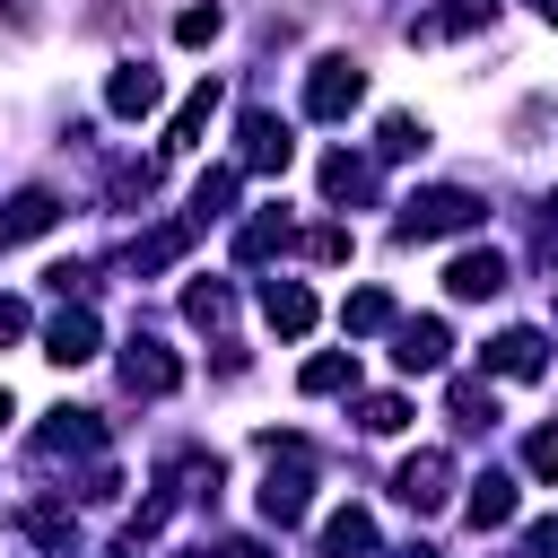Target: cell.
<instances>
[{
    "label": "cell",
    "instance_id": "cell-27",
    "mask_svg": "<svg viewBox=\"0 0 558 558\" xmlns=\"http://www.w3.org/2000/svg\"><path fill=\"white\" fill-rule=\"evenodd\" d=\"M523 462H532V471H541V480H558V427H541V436H532V445H523Z\"/></svg>",
    "mask_w": 558,
    "mask_h": 558
},
{
    "label": "cell",
    "instance_id": "cell-34",
    "mask_svg": "<svg viewBox=\"0 0 558 558\" xmlns=\"http://www.w3.org/2000/svg\"><path fill=\"white\" fill-rule=\"evenodd\" d=\"M113 558H140V549H113Z\"/></svg>",
    "mask_w": 558,
    "mask_h": 558
},
{
    "label": "cell",
    "instance_id": "cell-11",
    "mask_svg": "<svg viewBox=\"0 0 558 558\" xmlns=\"http://www.w3.org/2000/svg\"><path fill=\"white\" fill-rule=\"evenodd\" d=\"M445 349H453V340H445V323H401V349H392V357H401V375H436V366H445Z\"/></svg>",
    "mask_w": 558,
    "mask_h": 558
},
{
    "label": "cell",
    "instance_id": "cell-26",
    "mask_svg": "<svg viewBox=\"0 0 558 558\" xmlns=\"http://www.w3.org/2000/svg\"><path fill=\"white\" fill-rule=\"evenodd\" d=\"M209 35H218V9H183L174 17V44H209Z\"/></svg>",
    "mask_w": 558,
    "mask_h": 558
},
{
    "label": "cell",
    "instance_id": "cell-3",
    "mask_svg": "<svg viewBox=\"0 0 558 558\" xmlns=\"http://www.w3.org/2000/svg\"><path fill=\"white\" fill-rule=\"evenodd\" d=\"M357 96H366V70H357L349 52H323L314 78H305V113H314V122H340Z\"/></svg>",
    "mask_w": 558,
    "mask_h": 558
},
{
    "label": "cell",
    "instance_id": "cell-32",
    "mask_svg": "<svg viewBox=\"0 0 558 558\" xmlns=\"http://www.w3.org/2000/svg\"><path fill=\"white\" fill-rule=\"evenodd\" d=\"M192 558H227V549H192Z\"/></svg>",
    "mask_w": 558,
    "mask_h": 558
},
{
    "label": "cell",
    "instance_id": "cell-14",
    "mask_svg": "<svg viewBox=\"0 0 558 558\" xmlns=\"http://www.w3.org/2000/svg\"><path fill=\"white\" fill-rule=\"evenodd\" d=\"M262 314H270V331H288V340H296V331L314 323V296H305L296 279H270V288H262Z\"/></svg>",
    "mask_w": 558,
    "mask_h": 558
},
{
    "label": "cell",
    "instance_id": "cell-6",
    "mask_svg": "<svg viewBox=\"0 0 558 558\" xmlns=\"http://www.w3.org/2000/svg\"><path fill=\"white\" fill-rule=\"evenodd\" d=\"M44 357H52V366H87V357H96V314H87V305L52 314V331H44Z\"/></svg>",
    "mask_w": 558,
    "mask_h": 558
},
{
    "label": "cell",
    "instance_id": "cell-22",
    "mask_svg": "<svg viewBox=\"0 0 558 558\" xmlns=\"http://www.w3.org/2000/svg\"><path fill=\"white\" fill-rule=\"evenodd\" d=\"M279 244H288V218H279V209H270V218H253V227L235 235V253H244V262H262V253H279Z\"/></svg>",
    "mask_w": 558,
    "mask_h": 558
},
{
    "label": "cell",
    "instance_id": "cell-16",
    "mask_svg": "<svg viewBox=\"0 0 558 558\" xmlns=\"http://www.w3.org/2000/svg\"><path fill=\"white\" fill-rule=\"evenodd\" d=\"M471 523H480V532L514 523V480H506V471H480V480H471Z\"/></svg>",
    "mask_w": 558,
    "mask_h": 558
},
{
    "label": "cell",
    "instance_id": "cell-7",
    "mask_svg": "<svg viewBox=\"0 0 558 558\" xmlns=\"http://www.w3.org/2000/svg\"><path fill=\"white\" fill-rule=\"evenodd\" d=\"M488 17H497V0H445V9L410 17V44H445V35H471V26H488Z\"/></svg>",
    "mask_w": 558,
    "mask_h": 558
},
{
    "label": "cell",
    "instance_id": "cell-5",
    "mask_svg": "<svg viewBox=\"0 0 558 558\" xmlns=\"http://www.w3.org/2000/svg\"><path fill=\"white\" fill-rule=\"evenodd\" d=\"M157 96H166V78H157L148 61H122V70H113V87H105V105H113L122 122H140V113H157Z\"/></svg>",
    "mask_w": 558,
    "mask_h": 558
},
{
    "label": "cell",
    "instance_id": "cell-2",
    "mask_svg": "<svg viewBox=\"0 0 558 558\" xmlns=\"http://www.w3.org/2000/svg\"><path fill=\"white\" fill-rule=\"evenodd\" d=\"M462 227H480V201H471V192H453V183H436V192H410V201H401V235H410V244H427V235H462Z\"/></svg>",
    "mask_w": 558,
    "mask_h": 558
},
{
    "label": "cell",
    "instance_id": "cell-15",
    "mask_svg": "<svg viewBox=\"0 0 558 558\" xmlns=\"http://www.w3.org/2000/svg\"><path fill=\"white\" fill-rule=\"evenodd\" d=\"M488 366H497V375H514V384H532V375L549 366V349H541V331H506V340L488 349Z\"/></svg>",
    "mask_w": 558,
    "mask_h": 558
},
{
    "label": "cell",
    "instance_id": "cell-20",
    "mask_svg": "<svg viewBox=\"0 0 558 558\" xmlns=\"http://www.w3.org/2000/svg\"><path fill=\"white\" fill-rule=\"evenodd\" d=\"M305 392H340V384H357V357H340V349H323V357H305V375H296Z\"/></svg>",
    "mask_w": 558,
    "mask_h": 558
},
{
    "label": "cell",
    "instance_id": "cell-24",
    "mask_svg": "<svg viewBox=\"0 0 558 558\" xmlns=\"http://www.w3.org/2000/svg\"><path fill=\"white\" fill-rule=\"evenodd\" d=\"M401 418H410V401H401V392H375V401L357 410V427H366V436H392Z\"/></svg>",
    "mask_w": 558,
    "mask_h": 558
},
{
    "label": "cell",
    "instance_id": "cell-10",
    "mask_svg": "<svg viewBox=\"0 0 558 558\" xmlns=\"http://www.w3.org/2000/svg\"><path fill=\"white\" fill-rule=\"evenodd\" d=\"M445 288H453V296H471V305H480V296H497V288H506V253H462V262L445 270Z\"/></svg>",
    "mask_w": 558,
    "mask_h": 558
},
{
    "label": "cell",
    "instance_id": "cell-4",
    "mask_svg": "<svg viewBox=\"0 0 558 558\" xmlns=\"http://www.w3.org/2000/svg\"><path fill=\"white\" fill-rule=\"evenodd\" d=\"M445 480H453V462L427 445V453H410V462H401V480H392V488H401V506H410V514H436V506H445Z\"/></svg>",
    "mask_w": 558,
    "mask_h": 558
},
{
    "label": "cell",
    "instance_id": "cell-28",
    "mask_svg": "<svg viewBox=\"0 0 558 558\" xmlns=\"http://www.w3.org/2000/svg\"><path fill=\"white\" fill-rule=\"evenodd\" d=\"M305 253H314V262H349V227H314Z\"/></svg>",
    "mask_w": 558,
    "mask_h": 558
},
{
    "label": "cell",
    "instance_id": "cell-18",
    "mask_svg": "<svg viewBox=\"0 0 558 558\" xmlns=\"http://www.w3.org/2000/svg\"><path fill=\"white\" fill-rule=\"evenodd\" d=\"M323 192L331 201H357V192H375V166L366 157H323Z\"/></svg>",
    "mask_w": 558,
    "mask_h": 558
},
{
    "label": "cell",
    "instance_id": "cell-13",
    "mask_svg": "<svg viewBox=\"0 0 558 558\" xmlns=\"http://www.w3.org/2000/svg\"><path fill=\"white\" fill-rule=\"evenodd\" d=\"M209 113H218V78H201V87H192V96H183V113H174V122H166V148H174V157H183V148H192V140H201V131H209Z\"/></svg>",
    "mask_w": 558,
    "mask_h": 558
},
{
    "label": "cell",
    "instance_id": "cell-9",
    "mask_svg": "<svg viewBox=\"0 0 558 558\" xmlns=\"http://www.w3.org/2000/svg\"><path fill=\"white\" fill-rule=\"evenodd\" d=\"M122 384H131V392H174V384H183V366H174L157 340H131V357H122Z\"/></svg>",
    "mask_w": 558,
    "mask_h": 558
},
{
    "label": "cell",
    "instance_id": "cell-31",
    "mask_svg": "<svg viewBox=\"0 0 558 558\" xmlns=\"http://www.w3.org/2000/svg\"><path fill=\"white\" fill-rule=\"evenodd\" d=\"M532 9H541V17H549V26H558V0H532Z\"/></svg>",
    "mask_w": 558,
    "mask_h": 558
},
{
    "label": "cell",
    "instance_id": "cell-23",
    "mask_svg": "<svg viewBox=\"0 0 558 558\" xmlns=\"http://www.w3.org/2000/svg\"><path fill=\"white\" fill-rule=\"evenodd\" d=\"M453 418H462V427H488V418H497V401H488V384H480V375H462V384H453Z\"/></svg>",
    "mask_w": 558,
    "mask_h": 558
},
{
    "label": "cell",
    "instance_id": "cell-33",
    "mask_svg": "<svg viewBox=\"0 0 558 558\" xmlns=\"http://www.w3.org/2000/svg\"><path fill=\"white\" fill-rule=\"evenodd\" d=\"M0 427H9V392H0Z\"/></svg>",
    "mask_w": 558,
    "mask_h": 558
},
{
    "label": "cell",
    "instance_id": "cell-29",
    "mask_svg": "<svg viewBox=\"0 0 558 558\" xmlns=\"http://www.w3.org/2000/svg\"><path fill=\"white\" fill-rule=\"evenodd\" d=\"M523 558H558V523H532L523 532Z\"/></svg>",
    "mask_w": 558,
    "mask_h": 558
},
{
    "label": "cell",
    "instance_id": "cell-12",
    "mask_svg": "<svg viewBox=\"0 0 558 558\" xmlns=\"http://www.w3.org/2000/svg\"><path fill=\"white\" fill-rule=\"evenodd\" d=\"M52 218H61V201H52V192H17V201L0 209V244H26V235H44Z\"/></svg>",
    "mask_w": 558,
    "mask_h": 558
},
{
    "label": "cell",
    "instance_id": "cell-25",
    "mask_svg": "<svg viewBox=\"0 0 558 558\" xmlns=\"http://www.w3.org/2000/svg\"><path fill=\"white\" fill-rule=\"evenodd\" d=\"M418 148H427V131H418L410 113H392V122H384V157H418Z\"/></svg>",
    "mask_w": 558,
    "mask_h": 558
},
{
    "label": "cell",
    "instance_id": "cell-30",
    "mask_svg": "<svg viewBox=\"0 0 558 558\" xmlns=\"http://www.w3.org/2000/svg\"><path fill=\"white\" fill-rule=\"evenodd\" d=\"M17 331H26V305H17V296H0V340H17Z\"/></svg>",
    "mask_w": 558,
    "mask_h": 558
},
{
    "label": "cell",
    "instance_id": "cell-21",
    "mask_svg": "<svg viewBox=\"0 0 558 558\" xmlns=\"http://www.w3.org/2000/svg\"><path fill=\"white\" fill-rule=\"evenodd\" d=\"M340 323H349V331H384V323H392V296H384V288H357V296L340 305Z\"/></svg>",
    "mask_w": 558,
    "mask_h": 558
},
{
    "label": "cell",
    "instance_id": "cell-1",
    "mask_svg": "<svg viewBox=\"0 0 558 558\" xmlns=\"http://www.w3.org/2000/svg\"><path fill=\"white\" fill-rule=\"evenodd\" d=\"M262 453H270V480H262V514L288 532V523H305V488H314V471H305V436H262Z\"/></svg>",
    "mask_w": 558,
    "mask_h": 558
},
{
    "label": "cell",
    "instance_id": "cell-8",
    "mask_svg": "<svg viewBox=\"0 0 558 558\" xmlns=\"http://www.w3.org/2000/svg\"><path fill=\"white\" fill-rule=\"evenodd\" d=\"M296 148H288V122H270V113H244V166L253 174H279Z\"/></svg>",
    "mask_w": 558,
    "mask_h": 558
},
{
    "label": "cell",
    "instance_id": "cell-19",
    "mask_svg": "<svg viewBox=\"0 0 558 558\" xmlns=\"http://www.w3.org/2000/svg\"><path fill=\"white\" fill-rule=\"evenodd\" d=\"M183 314H192V323H201V331H218V323H227V314H235V296H227V288H218V279H201V288H183Z\"/></svg>",
    "mask_w": 558,
    "mask_h": 558
},
{
    "label": "cell",
    "instance_id": "cell-17",
    "mask_svg": "<svg viewBox=\"0 0 558 558\" xmlns=\"http://www.w3.org/2000/svg\"><path fill=\"white\" fill-rule=\"evenodd\" d=\"M323 558H375V523H366L357 506H340V514L323 523Z\"/></svg>",
    "mask_w": 558,
    "mask_h": 558
}]
</instances>
